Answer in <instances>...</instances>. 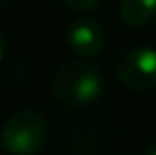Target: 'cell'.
<instances>
[{"instance_id": "1", "label": "cell", "mask_w": 156, "mask_h": 155, "mask_svg": "<svg viewBox=\"0 0 156 155\" xmlns=\"http://www.w3.org/2000/svg\"><path fill=\"white\" fill-rule=\"evenodd\" d=\"M53 96L69 108H79L95 101L103 92V78L87 62H67L53 78Z\"/></svg>"}, {"instance_id": "2", "label": "cell", "mask_w": 156, "mask_h": 155, "mask_svg": "<svg viewBox=\"0 0 156 155\" xmlns=\"http://www.w3.org/2000/svg\"><path fill=\"white\" fill-rule=\"evenodd\" d=\"M46 137V119L34 109L16 112L2 127V145L10 155H36Z\"/></svg>"}, {"instance_id": "3", "label": "cell", "mask_w": 156, "mask_h": 155, "mask_svg": "<svg viewBox=\"0 0 156 155\" xmlns=\"http://www.w3.org/2000/svg\"><path fill=\"white\" fill-rule=\"evenodd\" d=\"M117 78L125 88L134 92L156 88V50L140 46L122 54L117 62Z\"/></svg>"}, {"instance_id": "4", "label": "cell", "mask_w": 156, "mask_h": 155, "mask_svg": "<svg viewBox=\"0 0 156 155\" xmlns=\"http://www.w3.org/2000/svg\"><path fill=\"white\" fill-rule=\"evenodd\" d=\"M67 44L79 58H95L105 46V32L99 20L93 16H79L67 28Z\"/></svg>"}, {"instance_id": "5", "label": "cell", "mask_w": 156, "mask_h": 155, "mask_svg": "<svg viewBox=\"0 0 156 155\" xmlns=\"http://www.w3.org/2000/svg\"><path fill=\"white\" fill-rule=\"evenodd\" d=\"M119 14L129 26H142L156 16V0H121Z\"/></svg>"}, {"instance_id": "6", "label": "cell", "mask_w": 156, "mask_h": 155, "mask_svg": "<svg viewBox=\"0 0 156 155\" xmlns=\"http://www.w3.org/2000/svg\"><path fill=\"white\" fill-rule=\"evenodd\" d=\"M65 6H69L71 10H79V12H87V10H93L101 0H61Z\"/></svg>"}, {"instance_id": "7", "label": "cell", "mask_w": 156, "mask_h": 155, "mask_svg": "<svg viewBox=\"0 0 156 155\" xmlns=\"http://www.w3.org/2000/svg\"><path fill=\"white\" fill-rule=\"evenodd\" d=\"M4 50H6V42H4V36L0 34V62H2V58H4Z\"/></svg>"}, {"instance_id": "8", "label": "cell", "mask_w": 156, "mask_h": 155, "mask_svg": "<svg viewBox=\"0 0 156 155\" xmlns=\"http://www.w3.org/2000/svg\"><path fill=\"white\" fill-rule=\"evenodd\" d=\"M144 155H156V145H150V147L144 151Z\"/></svg>"}, {"instance_id": "9", "label": "cell", "mask_w": 156, "mask_h": 155, "mask_svg": "<svg viewBox=\"0 0 156 155\" xmlns=\"http://www.w3.org/2000/svg\"><path fill=\"white\" fill-rule=\"evenodd\" d=\"M4 2H6V0H0V4H4Z\"/></svg>"}]
</instances>
